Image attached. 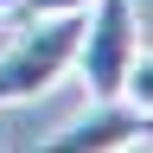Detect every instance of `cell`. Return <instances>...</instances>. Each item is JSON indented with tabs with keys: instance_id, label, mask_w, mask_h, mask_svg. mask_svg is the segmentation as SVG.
Masks as SVG:
<instances>
[{
	"instance_id": "cell-1",
	"label": "cell",
	"mask_w": 153,
	"mask_h": 153,
	"mask_svg": "<svg viewBox=\"0 0 153 153\" xmlns=\"http://www.w3.org/2000/svg\"><path fill=\"white\" fill-rule=\"evenodd\" d=\"M76 38H83V13H51L32 19V32H19L0 51V108L38 102L51 83H64L76 64Z\"/></svg>"
},
{
	"instance_id": "cell-2",
	"label": "cell",
	"mask_w": 153,
	"mask_h": 153,
	"mask_svg": "<svg viewBox=\"0 0 153 153\" xmlns=\"http://www.w3.org/2000/svg\"><path fill=\"white\" fill-rule=\"evenodd\" d=\"M134 51H140V13H134V0H89L70 70L83 76V89L96 96V102H115L121 70H128Z\"/></svg>"
},
{
	"instance_id": "cell-3",
	"label": "cell",
	"mask_w": 153,
	"mask_h": 153,
	"mask_svg": "<svg viewBox=\"0 0 153 153\" xmlns=\"http://www.w3.org/2000/svg\"><path fill=\"white\" fill-rule=\"evenodd\" d=\"M147 134H153V121L134 115L128 102H96L83 121L57 128L38 153H121V147H134V140H147Z\"/></svg>"
},
{
	"instance_id": "cell-4",
	"label": "cell",
	"mask_w": 153,
	"mask_h": 153,
	"mask_svg": "<svg viewBox=\"0 0 153 153\" xmlns=\"http://www.w3.org/2000/svg\"><path fill=\"white\" fill-rule=\"evenodd\" d=\"M115 102H128L134 115H147L153 121V45H140L128 57V70H121V89H115Z\"/></svg>"
},
{
	"instance_id": "cell-5",
	"label": "cell",
	"mask_w": 153,
	"mask_h": 153,
	"mask_svg": "<svg viewBox=\"0 0 153 153\" xmlns=\"http://www.w3.org/2000/svg\"><path fill=\"white\" fill-rule=\"evenodd\" d=\"M89 0H19L13 7V19L19 26H32V19H51V13H83Z\"/></svg>"
},
{
	"instance_id": "cell-6",
	"label": "cell",
	"mask_w": 153,
	"mask_h": 153,
	"mask_svg": "<svg viewBox=\"0 0 153 153\" xmlns=\"http://www.w3.org/2000/svg\"><path fill=\"white\" fill-rule=\"evenodd\" d=\"M121 153H153V147H147V140H134V147H121Z\"/></svg>"
},
{
	"instance_id": "cell-7",
	"label": "cell",
	"mask_w": 153,
	"mask_h": 153,
	"mask_svg": "<svg viewBox=\"0 0 153 153\" xmlns=\"http://www.w3.org/2000/svg\"><path fill=\"white\" fill-rule=\"evenodd\" d=\"M13 7H19V0H0V13H13Z\"/></svg>"
}]
</instances>
